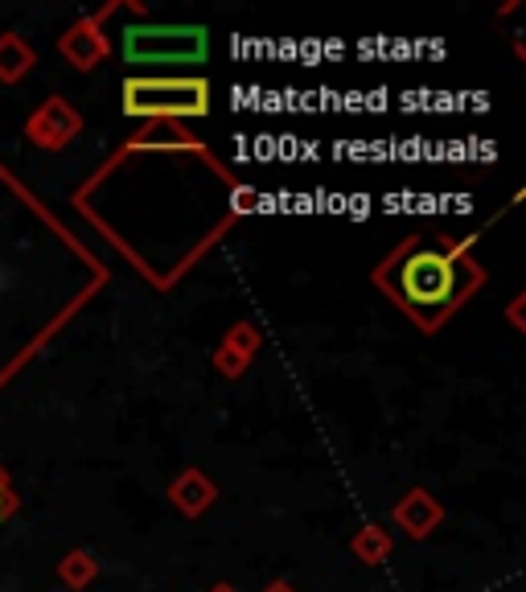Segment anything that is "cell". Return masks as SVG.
<instances>
[{
    "label": "cell",
    "instance_id": "5",
    "mask_svg": "<svg viewBox=\"0 0 526 592\" xmlns=\"http://www.w3.org/2000/svg\"><path fill=\"white\" fill-rule=\"evenodd\" d=\"M58 50H62V58L71 62L74 71H91V67L107 55V41H104V34H99V21H79L71 34L58 41Z\"/></svg>",
    "mask_w": 526,
    "mask_h": 592
},
{
    "label": "cell",
    "instance_id": "3",
    "mask_svg": "<svg viewBox=\"0 0 526 592\" xmlns=\"http://www.w3.org/2000/svg\"><path fill=\"white\" fill-rule=\"evenodd\" d=\"M399 297H404V305L420 309V313L453 305L456 264L440 252H411L399 264Z\"/></svg>",
    "mask_w": 526,
    "mask_h": 592
},
{
    "label": "cell",
    "instance_id": "13",
    "mask_svg": "<svg viewBox=\"0 0 526 592\" xmlns=\"http://www.w3.org/2000/svg\"><path fill=\"white\" fill-rule=\"evenodd\" d=\"M267 592H292V589H288L284 580H276V584H272V589H267Z\"/></svg>",
    "mask_w": 526,
    "mask_h": 592
},
{
    "label": "cell",
    "instance_id": "9",
    "mask_svg": "<svg viewBox=\"0 0 526 592\" xmlns=\"http://www.w3.org/2000/svg\"><path fill=\"white\" fill-rule=\"evenodd\" d=\"M354 552L367 559V564H383L386 559V535L370 527V531H362V535L354 539Z\"/></svg>",
    "mask_w": 526,
    "mask_h": 592
},
{
    "label": "cell",
    "instance_id": "2",
    "mask_svg": "<svg viewBox=\"0 0 526 592\" xmlns=\"http://www.w3.org/2000/svg\"><path fill=\"white\" fill-rule=\"evenodd\" d=\"M123 111L141 120H174V116H206L211 83L206 78H128Z\"/></svg>",
    "mask_w": 526,
    "mask_h": 592
},
{
    "label": "cell",
    "instance_id": "4",
    "mask_svg": "<svg viewBox=\"0 0 526 592\" xmlns=\"http://www.w3.org/2000/svg\"><path fill=\"white\" fill-rule=\"evenodd\" d=\"M74 132H79V116H74L62 99H50V104L29 120V141H37L41 148H62Z\"/></svg>",
    "mask_w": 526,
    "mask_h": 592
},
{
    "label": "cell",
    "instance_id": "10",
    "mask_svg": "<svg viewBox=\"0 0 526 592\" xmlns=\"http://www.w3.org/2000/svg\"><path fill=\"white\" fill-rule=\"evenodd\" d=\"M58 576H62L67 584H87L91 576H95V559L83 556V552H74V556L67 559L62 568H58Z\"/></svg>",
    "mask_w": 526,
    "mask_h": 592
},
{
    "label": "cell",
    "instance_id": "8",
    "mask_svg": "<svg viewBox=\"0 0 526 592\" xmlns=\"http://www.w3.org/2000/svg\"><path fill=\"white\" fill-rule=\"evenodd\" d=\"M29 67H34V50L17 34L0 37V83H17V78H25Z\"/></svg>",
    "mask_w": 526,
    "mask_h": 592
},
{
    "label": "cell",
    "instance_id": "1",
    "mask_svg": "<svg viewBox=\"0 0 526 592\" xmlns=\"http://www.w3.org/2000/svg\"><path fill=\"white\" fill-rule=\"evenodd\" d=\"M211 55L206 25H128L123 58L136 67H198Z\"/></svg>",
    "mask_w": 526,
    "mask_h": 592
},
{
    "label": "cell",
    "instance_id": "6",
    "mask_svg": "<svg viewBox=\"0 0 526 592\" xmlns=\"http://www.w3.org/2000/svg\"><path fill=\"white\" fill-rule=\"evenodd\" d=\"M440 519H444V510H440V503H432L423 490H411L404 503L395 506V522H399L411 539H423Z\"/></svg>",
    "mask_w": 526,
    "mask_h": 592
},
{
    "label": "cell",
    "instance_id": "15",
    "mask_svg": "<svg viewBox=\"0 0 526 592\" xmlns=\"http://www.w3.org/2000/svg\"><path fill=\"white\" fill-rule=\"evenodd\" d=\"M214 592H235V589H227V584H218V589H214Z\"/></svg>",
    "mask_w": 526,
    "mask_h": 592
},
{
    "label": "cell",
    "instance_id": "7",
    "mask_svg": "<svg viewBox=\"0 0 526 592\" xmlns=\"http://www.w3.org/2000/svg\"><path fill=\"white\" fill-rule=\"evenodd\" d=\"M169 494H174V503L181 506L186 515H202V510H206V506L214 503V485H211V478H202L198 469H190V473H181V478L174 482V490H169Z\"/></svg>",
    "mask_w": 526,
    "mask_h": 592
},
{
    "label": "cell",
    "instance_id": "14",
    "mask_svg": "<svg viewBox=\"0 0 526 592\" xmlns=\"http://www.w3.org/2000/svg\"><path fill=\"white\" fill-rule=\"evenodd\" d=\"M0 515H4V485H0Z\"/></svg>",
    "mask_w": 526,
    "mask_h": 592
},
{
    "label": "cell",
    "instance_id": "12",
    "mask_svg": "<svg viewBox=\"0 0 526 592\" xmlns=\"http://www.w3.org/2000/svg\"><path fill=\"white\" fill-rule=\"evenodd\" d=\"M243 366H247V354L223 346V354H218V371H223V375H243Z\"/></svg>",
    "mask_w": 526,
    "mask_h": 592
},
{
    "label": "cell",
    "instance_id": "11",
    "mask_svg": "<svg viewBox=\"0 0 526 592\" xmlns=\"http://www.w3.org/2000/svg\"><path fill=\"white\" fill-rule=\"evenodd\" d=\"M141 144H190V136H181V128H177L174 120H160V124L153 128V136H144Z\"/></svg>",
    "mask_w": 526,
    "mask_h": 592
}]
</instances>
